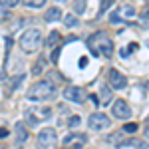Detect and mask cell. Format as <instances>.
Returning a JSON list of instances; mask_svg holds the SVG:
<instances>
[{
  "mask_svg": "<svg viewBox=\"0 0 149 149\" xmlns=\"http://www.w3.org/2000/svg\"><path fill=\"white\" fill-rule=\"evenodd\" d=\"M54 93H56V86H54L52 81L50 80H40L30 88L28 97H30V100H50Z\"/></svg>",
  "mask_w": 149,
  "mask_h": 149,
  "instance_id": "1",
  "label": "cell"
},
{
  "mask_svg": "<svg viewBox=\"0 0 149 149\" xmlns=\"http://www.w3.org/2000/svg\"><path fill=\"white\" fill-rule=\"evenodd\" d=\"M40 46H42V34H40V30L30 28V30H26L20 36V48H22L24 52H36Z\"/></svg>",
  "mask_w": 149,
  "mask_h": 149,
  "instance_id": "2",
  "label": "cell"
},
{
  "mask_svg": "<svg viewBox=\"0 0 149 149\" xmlns=\"http://www.w3.org/2000/svg\"><path fill=\"white\" fill-rule=\"evenodd\" d=\"M88 125H90V129H93V131H102V129H107V127L111 125V121H109V117L105 113L95 111V113H92L88 117Z\"/></svg>",
  "mask_w": 149,
  "mask_h": 149,
  "instance_id": "3",
  "label": "cell"
},
{
  "mask_svg": "<svg viewBox=\"0 0 149 149\" xmlns=\"http://www.w3.org/2000/svg\"><path fill=\"white\" fill-rule=\"evenodd\" d=\"M111 111H113V115L117 119H129V117H131V107L127 105L125 100H115Z\"/></svg>",
  "mask_w": 149,
  "mask_h": 149,
  "instance_id": "4",
  "label": "cell"
},
{
  "mask_svg": "<svg viewBox=\"0 0 149 149\" xmlns=\"http://www.w3.org/2000/svg\"><path fill=\"white\" fill-rule=\"evenodd\" d=\"M107 78H109V86H111L113 90H123L127 86V78L121 72H117L115 68L109 70V76H107Z\"/></svg>",
  "mask_w": 149,
  "mask_h": 149,
  "instance_id": "5",
  "label": "cell"
},
{
  "mask_svg": "<svg viewBox=\"0 0 149 149\" xmlns=\"http://www.w3.org/2000/svg\"><path fill=\"white\" fill-rule=\"evenodd\" d=\"M52 115V109L50 107H36L34 111H28L26 117H28V121H30V125H38V121L40 119H46Z\"/></svg>",
  "mask_w": 149,
  "mask_h": 149,
  "instance_id": "6",
  "label": "cell"
},
{
  "mask_svg": "<svg viewBox=\"0 0 149 149\" xmlns=\"http://www.w3.org/2000/svg\"><path fill=\"white\" fill-rule=\"evenodd\" d=\"M54 141H56V131H54V129H50V127L42 129V131L38 133V143H40V147H42V149L52 147V145H54Z\"/></svg>",
  "mask_w": 149,
  "mask_h": 149,
  "instance_id": "7",
  "label": "cell"
},
{
  "mask_svg": "<svg viewBox=\"0 0 149 149\" xmlns=\"http://www.w3.org/2000/svg\"><path fill=\"white\" fill-rule=\"evenodd\" d=\"M64 97H66L68 102L81 103L84 102V90L78 88V86H70V88H66V92H64Z\"/></svg>",
  "mask_w": 149,
  "mask_h": 149,
  "instance_id": "8",
  "label": "cell"
},
{
  "mask_svg": "<svg viewBox=\"0 0 149 149\" xmlns=\"http://www.w3.org/2000/svg\"><path fill=\"white\" fill-rule=\"evenodd\" d=\"M97 54H103L105 58H111V54H113V42H111L105 34H102V44H100Z\"/></svg>",
  "mask_w": 149,
  "mask_h": 149,
  "instance_id": "9",
  "label": "cell"
},
{
  "mask_svg": "<svg viewBox=\"0 0 149 149\" xmlns=\"http://www.w3.org/2000/svg\"><path fill=\"white\" fill-rule=\"evenodd\" d=\"M117 147H133V149H147L145 141H135V139H125V141H117Z\"/></svg>",
  "mask_w": 149,
  "mask_h": 149,
  "instance_id": "10",
  "label": "cell"
},
{
  "mask_svg": "<svg viewBox=\"0 0 149 149\" xmlns=\"http://www.w3.org/2000/svg\"><path fill=\"white\" fill-rule=\"evenodd\" d=\"M14 131H16V145H20V143H24L28 139V129L22 123H16L14 125Z\"/></svg>",
  "mask_w": 149,
  "mask_h": 149,
  "instance_id": "11",
  "label": "cell"
},
{
  "mask_svg": "<svg viewBox=\"0 0 149 149\" xmlns=\"http://www.w3.org/2000/svg\"><path fill=\"white\" fill-rule=\"evenodd\" d=\"M44 18H46V22H58V20L62 18V10H60V8H50V10L44 14Z\"/></svg>",
  "mask_w": 149,
  "mask_h": 149,
  "instance_id": "12",
  "label": "cell"
},
{
  "mask_svg": "<svg viewBox=\"0 0 149 149\" xmlns=\"http://www.w3.org/2000/svg\"><path fill=\"white\" fill-rule=\"evenodd\" d=\"M100 97H102V105H107V103L111 102V90H109V86H102Z\"/></svg>",
  "mask_w": 149,
  "mask_h": 149,
  "instance_id": "13",
  "label": "cell"
},
{
  "mask_svg": "<svg viewBox=\"0 0 149 149\" xmlns=\"http://www.w3.org/2000/svg\"><path fill=\"white\" fill-rule=\"evenodd\" d=\"M22 81H24V74H18V76H14V78L8 81V92H14V90H16V88H18Z\"/></svg>",
  "mask_w": 149,
  "mask_h": 149,
  "instance_id": "14",
  "label": "cell"
},
{
  "mask_svg": "<svg viewBox=\"0 0 149 149\" xmlns=\"http://www.w3.org/2000/svg\"><path fill=\"white\" fill-rule=\"evenodd\" d=\"M58 42H60V32H50V36H48V40H46V46H50V48H54L56 46L58 48Z\"/></svg>",
  "mask_w": 149,
  "mask_h": 149,
  "instance_id": "15",
  "label": "cell"
},
{
  "mask_svg": "<svg viewBox=\"0 0 149 149\" xmlns=\"http://www.w3.org/2000/svg\"><path fill=\"white\" fill-rule=\"evenodd\" d=\"M74 12L76 14H84L86 12V0H76L74 2Z\"/></svg>",
  "mask_w": 149,
  "mask_h": 149,
  "instance_id": "16",
  "label": "cell"
},
{
  "mask_svg": "<svg viewBox=\"0 0 149 149\" xmlns=\"http://www.w3.org/2000/svg\"><path fill=\"white\" fill-rule=\"evenodd\" d=\"M113 2L115 0H102V4H100V16H102L103 12H107L111 6H113Z\"/></svg>",
  "mask_w": 149,
  "mask_h": 149,
  "instance_id": "17",
  "label": "cell"
},
{
  "mask_svg": "<svg viewBox=\"0 0 149 149\" xmlns=\"http://www.w3.org/2000/svg\"><path fill=\"white\" fill-rule=\"evenodd\" d=\"M24 4L30 6V8H40V6L46 4V0H24Z\"/></svg>",
  "mask_w": 149,
  "mask_h": 149,
  "instance_id": "18",
  "label": "cell"
},
{
  "mask_svg": "<svg viewBox=\"0 0 149 149\" xmlns=\"http://www.w3.org/2000/svg\"><path fill=\"white\" fill-rule=\"evenodd\" d=\"M18 2H20V0H0V6H2V8H14Z\"/></svg>",
  "mask_w": 149,
  "mask_h": 149,
  "instance_id": "19",
  "label": "cell"
},
{
  "mask_svg": "<svg viewBox=\"0 0 149 149\" xmlns=\"http://www.w3.org/2000/svg\"><path fill=\"white\" fill-rule=\"evenodd\" d=\"M64 22H66V26H76V24H78V18H76L74 14H68V16L64 18Z\"/></svg>",
  "mask_w": 149,
  "mask_h": 149,
  "instance_id": "20",
  "label": "cell"
},
{
  "mask_svg": "<svg viewBox=\"0 0 149 149\" xmlns=\"http://www.w3.org/2000/svg\"><path fill=\"white\" fill-rule=\"evenodd\" d=\"M60 54H62V48H60V46L54 48V50H52V56H50V60H52V62L56 64V62H58V58H60Z\"/></svg>",
  "mask_w": 149,
  "mask_h": 149,
  "instance_id": "21",
  "label": "cell"
},
{
  "mask_svg": "<svg viewBox=\"0 0 149 149\" xmlns=\"http://www.w3.org/2000/svg\"><path fill=\"white\" fill-rule=\"evenodd\" d=\"M123 131H127V133H135V131H137V123H125V125H123Z\"/></svg>",
  "mask_w": 149,
  "mask_h": 149,
  "instance_id": "22",
  "label": "cell"
},
{
  "mask_svg": "<svg viewBox=\"0 0 149 149\" xmlns=\"http://www.w3.org/2000/svg\"><path fill=\"white\" fill-rule=\"evenodd\" d=\"M68 123H70V127H78V125L81 123V119L78 117V115H72V117H70V121H68Z\"/></svg>",
  "mask_w": 149,
  "mask_h": 149,
  "instance_id": "23",
  "label": "cell"
},
{
  "mask_svg": "<svg viewBox=\"0 0 149 149\" xmlns=\"http://www.w3.org/2000/svg\"><path fill=\"white\" fill-rule=\"evenodd\" d=\"M123 14H125V16H135L133 6H129V4H127V6H123Z\"/></svg>",
  "mask_w": 149,
  "mask_h": 149,
  "instance_id": "24",
  "label": "cell"
},
{
  "mask_svg": "<svg viewBox=\"0 0 149 149\" xmlns=\"http://www.w3.org/2000/svg\"><path fill=\"white\" fill-rule=\"evenodd\" d=\"M42 68H44V64H42V62H38L34 68H32V74H34V76H38V74L42 72Z\"/></svg>",
  "mask_w": 149,
  "mask_h": 149,
  "instance_id": "25",
  "label": "cell"
},
{
  "mask_svg": "<svg viewBox=\"0 0 149 149\" xmlns=\"http://www.w3.org/2000/svg\"><path fill=\"white\" fill-rule=\"evenodd\" d=\"M4 18H8V12H6V10H2V8H0V22H2Z\"/></svg>",
  "mask_w": 149,
  "mask_h": 149,
  "instance_id": "26",
  "label": "cell"
},
{
  "mask_svg": "<svg viewBox=\"0 0 149 149\" xmlns=\"http://www.w3.org/2000/svg\"><path fill=\"white\" fill-rule=\"evenodd\" d=\"M8 135V129L6 127H0V137H6Z\"/></svg>",
  "mask_w": 149,
  "mask_h": 149,
  "instance_id": "27",
  "label": "cell"
},
{
  "mask_svg": "<svg viewBox=\"0 0 149 149\" xmlns=\"http://www.w3.org/2000/svg\"><path fill=\"white\" fill-rule=\"evenodd\" d=\"M135 50H137V44H135V42H133V44H129V48H127V52H135Z\"/></svg>",
  "mask_w": 149,
  "mask_h": 149,
  "instance_id": "28",
  "label": "cell"
},
{
  "mask_svg": "<svg viewBox=\"0 0 149 149\" xmlns=\"http://www.w3.org/2000/svg\"><path fill=\"white\" fill-rule=\"evenodd\" d=\"M109 20H111V22H117V20H119V16H117V14H111V16H109Z\"/></svg>",
  "mask_w": 149,
  "mask_h": 149,
  "instance_id": "29",
  "label": "cell"
},
{
  "mask_svg": "<svg viewBox=\"0 0 149 149\" xmlns=\"http://www.w3.org/2000/svg\"><path fill=\"white\" fill-rule=\"evenodd\" d=\"M86 64H88V60H86V58H81V60H80V68H84Z\"/></svg>",
  "mask_w": 149,
  "mask_h": 149,
  "instance_id": "30",
  "label": "cell"
},
{
  "mask_svg": "<svg viewBox=\"0 0 149 149\" xmlns=\"http://www.w3.org/2000/svg\"><path fill=\"white\" fill-rule=\"evenodd\" d=\"M143 18H145V20H149V10L145 12V14H143Z\"/></svg>",
  "mask_w": 149,
  "mask_h": 149,
  "instance_id": "31",
  "label": "cell"
},
{
  "mask_svg": "<svg viewBox=\"0 0 149 149\" xmlns=\"http://www.w3.org/2000/svg\"><path fill=\"white\" fill-rule=\"evenodd\" d=\"M58 2H66V0H58Z\"/></svg>",
  "mask_w": 149,
  "mask_h": 149,
  "instance_id": "32",
  "label": "cell"
}]
</instances>
